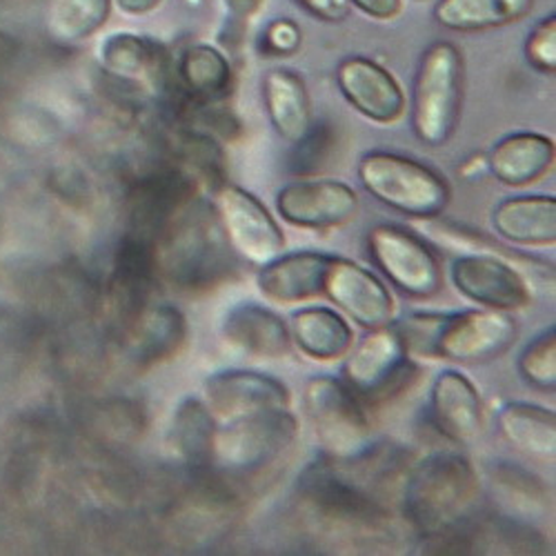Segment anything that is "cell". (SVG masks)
Instances as JSON below:
<instances>
[{"mask_svg":"<svg viewBox=\"0 0 556 556\" xmlns=\"http://www.w3.org/2000/svg\"><path fill=\"white\" fill-rule=\"evenodd\" d=\"M479 501L475 468L452 452L432 454L412 472L405 492V517L426 534L445 532L466 519Z\"/></svg>","mask_w":556,"mask_h":556,"instance_id":"6da1fadb","label":"cell"},{"mask_svg":"<svg viewBox=\"0 0 556 556\" xmlns=\"http://www.w3.org/2000/svg\"><path fill=\"white\" fill-rule=\"evenodd\" d=\"M463 101V59L454 42L426 50L412 91V129L428 148L445 146L456 131Z\"/></svg>","mask_w":556,"mask_h":556,"instance_id":"7a4b0ae2","label":"cell"},{"mask_svg":"<svg viewBox=\"0 0 556 556\" xmlns=\"http://www.w3.org/2000/svg\"><path fill=\"white\" fill-rule=\"evenodd\" d=\"M358 180L369 197L412 218H434L450 203L447 180L432 167L401 154H365L358 161Z\"/></svg>","mask_w":556,"mask_h":556,"instance_id":"3957f363","label":"cell"},{"mask_svg":"<svg viewBox=\"0 0 556 556\" xmlns=\"http://www.w3.org/2000/svg\"><path fill=\"white\" fill-rule=\"evenodd\" d=\"M303 403L318 445L332 458L354 460L369 452L372 426L358 396L341 379L328 375L309 379Z\"/></svg>","mask_w":556,"mask_h":556,"instance_id":"277c9868","label":"cell"},{"mask_svg":"<svg viewBox=\"0 0 556 556\" xmlns=\"http://www.w3.org/2000/svg\"><path fill=\"white\" fill-rule=\"evenodd\" d=\"M299 437V421L290 409H269L227 424L214 437V452L223 468L252 472L281 456Z\"/></svg>","mask_w":556,"mask_h":556,"instance_id":"5b68a950","label":"cell"},{"mask_svg":"<svg viewBox=\"0 0 556 556\" xmlns=\"http://www.w3.org/2000/svg\"><path fill=\"white\" fill-rule=\"evenodd\" d=\"M517 320L509 312L468 309L441 314L432 343V358L452 363H490L517 341Z\"/></svg>","mask_w":556,"mask_h":556,"instance_id":"8992f818","label":"cell"},{"mask_svg":"<svg viewBox=\"0 0 556 556\" xmlns=\"http://www.w3.org/2000/svg\"><path fill=\"white\" fill-rule=\"evenodd\" d=\"M367 250L399 292L414 299H430L441 292V265L434 252L412 231L396 225H377L367 235Z\"/></svg>","mask_w":556,"mask_h":556,"instance_id":"52a82bcc","label":"cell"},{"mask_svg":"<svg viewBox=\"0 0 556 556\" xmlns=\"http://www.w3.org/2000/svg\"><path fill=\"white\" fill-rule=\"evenodd\" d=\"M414 365L396 328L369 330L343 363V383L365 401H381L407 383Z\"/></svg>","mask_w":556,"mask_h":556,"instance_id":"ba28073f","label":"cell"},{"mask_svg":"<svg viewBox=\"0 0 556 556\" xmlns=\"http://www.w3.org/2000/svg\"><path fill=\"white\" fill-rule=\"evenodd\" d=\"M216 218L227 243L245 261L265 265L283 254L286 237L265 205L237 185H223L216 194Z\"/></svg>","mask_w":556,"mask_h":556,"instance_id":"9c48e42d","label":"cell"},{"mask_svg":"<svg viewBox=\"0 0 556 556\" xmlns=\"http://www.w3.org/2000/svg\"><path fill=\"white\" fill-rule=\"evenodd\" d=\"M220 231L216 212L207 216L199 210L182 218L163 254L172 281L194 286L199 281H207V276L212 278L223 274L229 250L225 252L223 248L220 239H225V235Z\"/></svg>","mask_w":556,"mask_h":556,"instance_id":"30bf717a","label":"cell"},{"mask_svg":"<svg viewBox=\"0 0 556 556\" xmlns=\"http://www.w3.org/2000/svg\"><path fill=\"white\" fill-rule=\"evenodd\" d=\"M452 283L472 303L515 312L530 303V286L523 274L507 261L492 254H463L452 261Z\"/></svg>","mask_w":556,"mask_h":556,"instance_id":"8fae6325","label":"cell"},{"mask_svg":"<svg viewBox=\"0 0 556 556\" xmlns=\"http://www.w3.org/2000/svg\"><path fill=\"white\" fill-rule=\"evenodd\" d=\"M205 405L225 424L269 409H290L286 383L254 369H225L205 381Z\"/></svg>","mask_w":556,"mask_h":556,"instance_id":"7c38bea8","label":"cell"},{"mask_svg":"<svg viewBox=\"0 0 556 556\" xmlns=\"http://www.w3.org/2000/svg\"><path fill=\"white\" fill-rule=\"evenodd\" d=\"M323 294L365 330L390 326L394 316V299L381 278L343 256L330 258Z\"/></svg>","mask_w":556,"mask_h":556,"instance_id":"4fadbf2b","label":"cell"},{"mask_svg":"<svg viewBox=\"0 0 556 556\" xmlns=\"http://www.w3.org/2000/svg\"><path fill=\"white\" fill-rule=\"evenodd\" d=\"M276 210L290 225L328 229L356 216L358 197L343 180H296L276 194Z\"/></svg>","mask_w":556,"mask_h":556,"instance_id":"5bb4252c","label":"cell"},{"mask_svg":"<svg viewBox=\"0 0 556 556\" xmlns=\"http://www.w3.org/2000/svg\"><path fill=\"white\" fill-rule=\"evenodd\" d=\"M337 85L345 101L375 123H396L405 112V94L396 78L365 56L341 61L337 67Z\"/></svg>","mask_w":556,"mask_h":556,"instance_id":"9a60e30c","label":"cell"},{"mask_svg":"<svg viewBox=\"0 0 556 556\" xmlns=\"http://www.w3.org/2000/svg\"><path fill=\"white\" fill-rule=\"evenodd\" d=\"M432 421L441 434L458 445L475 443L483 432V403L472 381L445 369L432 386L430 392Z\"/></svg>","mask_w":556,"mask_h":556,"instance_id":"2e32d148","label":"cell"},{"mask_svg":"<svg viewBox=\"0 0 556 556\" xmlns=\"http://www.w3.org/2000/svg\"><path fill=\"white\" fill-rule=\"evenodd\" d=\"M330 254L292 252L278 254L261 265L256 286L261 294L278 305H292L323 294V283L330 267Z\"/></svg>","mask_w":556,"mask_h":556,"instance_id":"e0dca14e","label":"cell"},{"mask_svg":"<svg viewBox=\"0 0 556 556\" xmlns=\"http://www.w3.org/2000/svg\"><path fill=\"white\" fill-rule=\"evenodd\" d=\"M496 235L521 248H547L556 241V201L554 197L528 194L501 201L492 212Z\"/></svg>","mask_w":556,"mask_h":556,"instance_id":"ac0fdd59","label":"cell"},{"mask_svg":"<svg viewBox=\"0 0 556 556\" xmlns=\"http://www.w3.org/2000/svg\"><path fill=\"white\" fill-rule=\"evenodd\" d=\"M223 337L229 345L258 358L286 356L292 341L286 320L256 303L231 307L223 318Z\"/></svg>","mask_w":556,"mask_h":556,"instance_id":"d6986e66","label":"cell"},{"mask_svg":"<svg viewBox=\"0 0 556 556\" xmlns=\"http://www.w3.org/2000/svg\"><path fill=\"white\" fill-rule=\"evenodd\" d=\"M554 165L552 138L536 131H515L490 150L488 167L509 188H523L545 176Z\"/></svg>","mask_w":556,"mask_h":556,"instance_id":"ffe728a7","label":"cell"},{"mask_svg":"<svg viewBox=\"0 0 556 556\" xmlns=\"http://www.w3.org/2000/svg\"><path fill=\"white\" fill-rule=\"evenodd\" d=\"M263 101L276 134L288 143H303L312 131V105L303 78L292 70H269L263 78Z\"/></svg>","mask_w":556,"mask_h":556,"instance_id":"44dd1931","label":"cell"},{"mask_svg":"<svg viewBox=\"0 0 556 556\" xmlns=\"http://www.w3.org/2000/svg\"><path fill=\"white\" fill-rule=\"evenodd\" d=\"M296 348L314 361L343 358L352 348L350 323L330 307H303L292 314V334Z\"/></svg>","mask_w":556,"mask_h":556,"instance_id":"7402d4cb","label":"cell"},{"mask_svg":"<svg viewBox=\"0 0 556 556\" xmlns=\"http://www.w3.org/2000/svg\"><path fill=\"white\" fill-rule=\"evenodd\" d=\"M498 430L519 452L541 460L554 458L556 419L552 409L530 403H507L498 412Z\"/></svg>","mask_w":556,"mask_h":556,"instance_id":"603a6c76","label":"cell"},{"mask_svg":"<svg viewBox=\"0 0 556 556\" xmlns=\"http://www.w3.org/2000/svg\"><path fill=\"white\" fill-rule=\"evenodd\" d=\"M101 65L131 83H159L163 67H165V54L159 45L146 36L138 34H112L101 45Z\"/></svg>","mask_w":556,"mask_h":556,"instance_id":"cb8c5ba5","label":"cell"},{"mask_svg":"<svg viewBox=\"0 0 556 556\" xmlns=\"http://www.w3.org/2000/svg\"><path fill=\"white\" fill-rule=\"evenodd\" d=\"M534 0H439L434 18L452 31H483L521 21Z\"/></svg>","mask_w":556,"mask_h":556,"instance_id":"d4e9b609","label":"cell"},{"mask_svg":"<svg viewBox=\"0 0 556 556\" xmlns=\"http://www.w3.org/2000/svg\"><path fill=\"white\" fill-rule=\"evenodd\" d=\"M216 419L201 399H182L169 424L172 452L190 466H205L212 460Z\"/></svg>","mask_w":556,"mask_h":556,"instance_id":"484cf974","label":"cell"},{"mask_svg":"<svg viewBox=\"0 0 556 556\" xmlns=\"http://www.w3.org/2000/svg\"><path fill=\"white\" fill-rule=\"evenodd\" d=\"M178 78L194 99L218 101L231 87V65L220 50L199 42L180 54Z\"/></svg>","mask_w":556,"mask_h":556,"instance_id":"4316f807","label":"cell"},{"mask_svg":"<svg viewBox=\"0 0 556 556\" xmlns=\"http://www.w3.org/2000/svg\"><path fill=\"white\" fill-rule=\"evenodd\" d=\"M188 339V323L172 305H156L143 320V330L138 334V356L148 363H161L182 348Z\"/></svg>","mask_w":556,"mask_h":556,"instance_id":"83f0119b","label":"cell"},{"mask_svg":"<svg viewBox=\"0 0 556 556\" xmlns=\"http://www.w3.org/2000/svg\"><path fill=\"white\" fill-rule=\"evenodd\" d=\"M112 0H54L48 27L63 42H78L94 36L110 18Z\"/></svg>","mask_w":556,"mask_h":556,"instance_id":"f1b7e54d","label":"cell"},{"mask_svg":"<svg viewBox=\"0 0 556 556\" xmlns=\"http://www.w3.org/2000/svg\"><path fill=\"white\" fill-rule=\"evenodd\" d=\"M521 377L541 392L556 388V330L547 328L534 337L519 356Z\"/></svg>","mask_w":556,"mask_h":556,"instance_id":"f546056e","label":"cell"},{"mask_svg":"<svg viewBox=\"0 0 556 556\" xmlns=\"http://www.w3.org/2000/svg\"><path fill=\"white\" fill-rule=\"evenodd\" d=\"M526 59L543 74H552L556 70V16L543 18L532 29L526 42Z\"/></svg>","mask_w":556,"mask_h":556,"instance_id":"4dcf8cb0","label":"cell"},{"mask_svg":"<svg viewBox=\"0 0 556 556\" xmlns=\"http://www.w3.org/2000/svg\"><path fill=\"white\" fill-rule=\"evenodd\" d=\"M267 45L274 54H294L301 45V29L292 21H276L267 29Z\"/></svg>","mask_w":556,"mask_h":556,"instance_id":"1f68e13d","label":"cell"},{"mask_svg":"<svg viewBox=\"0 0 556 556\" xmlns=\"http://www.w3.org/2000/svg\"><path fill=\"white\" fill-rule=\"evenodd\" d=\"M296 3L326 23H341L352 12L350 0H296Z\"/></svg>","mask_w":556,"mask_h":556,"instance_id":"d6a6232c","label":"cell"},{"mask_svg":"<svg viewBox=\"0 0 556 556\" xmlns=\"http://www.w3.org/2000/svg\"><path fill=\"white\" fill-rule=\"evenodd\" d=\"M350 5L375 21H392L403 12V0H350Z\"/></svg>","mask_w":556,"mask_h":556,"instance_id":"836d02e7","label":"cell"},{"mask_svg":"<svg viewBox=\"0 0 556 556\" xmlns=\"http://www.w3.org/2000/svg\"><path fill=\"white\" fill-rule=\"evenodd\" d=\"M114 3L127 16H146L161 8L163 0H114Z\"/></svg>","mask_w":556,"mask_h":556,"instance_id":"e575fe53","label":"cell"},{"mask_svg":"<svg viewBox=\"0 0 556 556\" xmlns=\"http://www.w3.org/2000/svg\"><path fill=\"white\" fill-rule=\"evenodd\" d=\"M229 8L235 12H243V14H250L252 10L258 8L261 0H227Z\"/></svg>","mask_w":556,"mask_h":556,"instance_id":"d590c367","label":"cell"}]
</instances>
